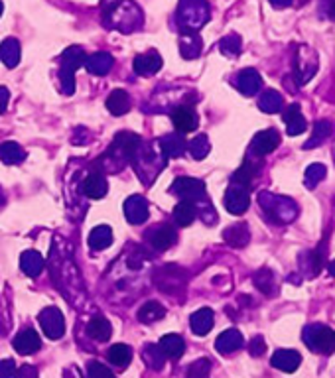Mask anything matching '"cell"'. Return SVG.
<instances>
[{"label": "cell", "mask_w": 335, "mask_h": 378, "mask_svg": "<svg viewBox=\"0 0 335 378\" xmlns=\"http://www.w3.org/2000/svg\"><path fill=\"white\" fill-rule=\"evenodd\" d=\"M259 203L264 217L274 225H288L298 217V205L294 199L284 195H274L270 191H262Z\"/></svg>", "instance_id": "obj_1"}, {"label": "cell", "mask_w": 335, "mask_h": 378, "mask_svg": "<svg viewBox=\"0 0 335 378\" xmlns=\"http://www.w3.org/2000/svg\"><path fill=\"white\" fill-rule=\"evenodd\" d=\"M142 22H144L142 10L132 0H119V4L105 16V24L123 32V34H130V32L138 30Z\"/></svg>", "instance_id": "obj_2"}, {"label": "cell", "mask_w": 335, "mask_h": 378, "mask_svg": "<svg viewBox=\"0 0 335 378\" xmlns=\"http://www.w3.org/2000/svg\"><path fill=\"white\" fill-rule=\"evenodd\" d=\"M209 14H212V10H209L207 0H180L178 22L182 26V30L196 32L207 24Z\"/></svg>", "instance_id": "obj_3"}, {"label": "cell", "mask_w": 335, "mask_h": 378, "mask_svg": "<svg viewBox=\"0 0 335 378\" xmlns=\"http://www.w3.org/2000/svg\"><path fill=\"white\" fill-rule=\"evenodd\" d=\"M306 347L318 354H332L335 351V331L323 323H311L302 331Z\"/></svg>", "instance_id": "obj_4"}, {"label": "cell", "mask_w": 335, "mask_h": 378, "mask_svg": "<svg viewBox=\"0 0 335 378\" xmlns=\"http://www.w3.org/2000/svg\"><path fill=\"white\" fill-rule=\"evenodd\" d=\"M85 51L79 46H71L67 50L63 51L60 62H62V67H60V81H62V89L65 95H74L75 91V71L85 65Z\"/></svg>", "instance_id": "obj_5"}, {"label": "cell", "mask_w": 335, "mask_h": 378, "mask_svg": "<svg viewBox=\"0 0 335 378\" xmlns=\"http://www.w3.org/2000/svg\"><path fill=\"white\" fill-rule=\"evenodd\" d=\"M316 71H318V53L308 46H300L294 53V75L298 85H306L316 75Z\"/></svg>", "instance_id": "obj_6"}, {"label": "cell", "mask_w": 335, "mask_h": 378, "mask_svg": "<svg viewBox=\"0 0 335 378\" xmlns=\"http://www.w3.org/2000/svg\"><path fill=\"white\" fill-rule=\"evenodd\" d=\"M178 197H182V201L198 203L205 199V183L196 177H178L172 186Z\"/></svg>", "instance_id": "obj_7"}, {"label": "cell", "mask_w": 335, "mask_h": 378, "mask_svg": "<svg viewBox=\"0 0 335 378\" xmlns=\"http://www.w3.org/2000/svg\"><path fill=\"white\" fill-rule=\"evenodd\" d=\"M250 205V193L247 186L231 183L225 193V209L231 215H243Z\"/></svg>", "instance_id": "obj_8"}, {"label": "cell", "mask_w": 335, "mask_h": 378, "mask_svg": "<svg viewBox=\"0 0 335 378\" xmlns=\"http://www.w3.org/2000/svg\"><path fill=\"white\" fill-rule=\"evenodd\" d=\"M40 325L50 339H60L65 331V321H63V315L58 307H46L40 314Z\"/></svg>", "instance_id": "obj_9"}, {"label": "cell", "mask_w": 335, "mask_h": 378, "mask_svg": "<svg viewBox=\"0 0 335 378\" xmlns=\"http://www.w3.org/2000/svg\"><path fill=\"white\" fill-rule=\"evenodd\" d=\"M278 146H280V132L274 130V128H268V130L259 132L252 138V142H250V154H255L257 158H262V156L276 150Z\"/></svg>", "instance_id": "obj_10"}, {"label": "cell", "mask_w": 335, "mask_h": 378, "mask_svg": "<svg viewBox=\"0 0 335 378\" xmlns=\"http://www.w3.org/2000/svg\"><path fill=\"white\" fill-rule=\"evenodd\" d=\"M172 123H174L175 130L180 134H186V132H191L199 126V116L198 113L191 109V107H175L172 111Z\"/></svg>", "instance_id": "obj_11"}, {"label": "cell", "mask_w": 335, "mask_h": 378, "mask_svg": "<svg viewBox=\"0 0 335 378\" xmlns=\"http://www.w3.org/2000/svg\"><path fill=\"white\" fill-rule=\"evenodd\" d=\"M124 217L128 223L140 225L148 219V201L142 195H132L124 201Z\"/></svg>", "instance_id": "obj_12"}, {"label": "cell", "mask_w": 335, "mask_h": 378, "mask_svg": "<svg viewBox=\"0 0 335 378\" xmlns=\"http://www.w3.org/2000/svg\"><path fill=\"white\" fill-rule=\"evenodd\" d=\"M237 89L243 93V95H247V97H252V95H257L262 87V79L259 75V71L257 69H252V67H247V69H243L239 75H237L235 81Z\"/></svg>", "instance_id": "obj_13"}, {"label": "cell", "mask_w": 335, "mask_h": 378, "mask_svg": "<svg viewBox=\"0 0 335 378\" xmlns=\"http://www.w3.org/2000/svg\"><path fill=\"white\" fill-rule=\"evenodd\" d=\"M201 48L203 42L198 32H189V30H182L180 34V53L184 60H196L201 55Z\"/></svg>", "instance_id": "obj_14"}, {"label": "cell", "mask_w": 335, "mask_h": 378, "mask_svg": "<svg viewBox=\"0 0 335 378\" xmlns=\"http://www.w3.org/2000/svg\"><path fill=\"white\" fill-rule=\"evenodd\" d=\"M323 268V254L320 249L306 251L300 254V270L304 278H316Z\"/></svg>", "instance_id": "obj_15"}, {"label": "cell", "mask_w": 335, "mask_h": 378, "mask_svg": "<svg viewBox=\"0 0 335 378\" xmlns=\"http://www.w3.org/2000/svg\"><path fill=\"white\" fill-rule=\"evenodd\" d=\"M158 148H160L162 156L166 158H180L187 148L186 138L178 132V134H166L158 140Z\"/></svg>", "instance_id": "obj_16"}, {"label": "cell", "mask_w": 335, "mask_h": 378, "mask_svg": "<svg viewBox=\"0 0 335 378\" xmlns=\"http://www.w3.org/2000/svg\"><path fill=\"white\" fill-rule=\"evenodd\" d=\"M284 123H286V132L290 134V136H298L302 132H306V118H304V114H302V109H300L298 102H294V105H290L288 109L284 111Z\"/></svg>", "instance_id": "obj_17"}, {"label": "cell", "mask_w": 335, "mask_h": 378, "mask_svg": "<svg viewBox=\"0 0 335 378\" xmlns=\"http://www.w3.org/2000/svg\"><path fill=\"white\" fill-rule=\"evenodd\" d=\"M270 363L274 368H278L282 372H294V370H298L300 363H302V354L292 349H280L273 354Z\"/></svg>", "instance_id": "obj_18"}, {"label": "cell", "mask_w": 335, "mask_h": 378, "mask_svg": "<svg viewBox=\"0 0 335 378\" xmlns=\"http://www.w3.org/2000/svg\"><path fill=\"white\" fill-rule=\"evenodd\" d=\"M112 63H114V60H112L111 53H107V51H97V53L89 55L87 60H85V67H87V71L91 75L103 77L111 71Z\"/></svg>", "instance_id": "obj_19"}, {"label": "cell", "mask_w": 335, "mask_h": 378, "mask_svg": "<svg viewBox=\"0 0 335 378\" xmlns=\"http://www.w3.org/2000/svg\"><path fill=\"white\" fill-rule=\"evenodd\" d=\"M14 349L20 354H32L36 353L37 349L42 347V341L37 337V333L34 329H24L14 337Z\"/></svg>", "instance_id": "obj_20"}, {"label": "cell", "mask_w": 335, "mask_h": 378, "mask_svg": "<svg viewBox=\"0 0 335 378\" xmlns=\"http://www.w3.org/2000/svg\"><path fill=\"white\" fill-rule=\"evenodd\" d=\"M140 144H142V140L138 134H132V132H121V134H117V138L112 142V148L117 152H121L123 154V158H135V154L140 148Z\"/></svg>", "instance_id": "obj_21"}, {"label": "cell", "mask_w": 335, "mask_h": 378, "mask_svg": "<svg viewBox=\"0 0 335 378\" xmlns=\"http://www.w3.org/2000/svg\"><path fill=\"white\" fill-rule=\"evenodd\" d=\"M162 57L156 51H146L135 57V71L138 75H154L156 71H160Z\"/></svg>", "instance_id": "obj_22"}, {"label": "cell", "mask_w": 335, "mask_h": 378, "mask_svg": "<svg viewBox=\"0 0 335 378\" xmlns=\"http://www.w3.org/2000/svg\"><path fill=\"white\" fill-rule=\"evenodd\" d=\"M175 231L170 225H162V227H156L152 233H150V242L156 251H168L175 244Z\"/></svg>", "instance_id": "obj_23"}, {"label": "cell", "mask_w": 335, "mask_h": 378, "mask_svg": "<svg viewBox=\"0 0 335 378\" xmlns=\"http://www.w3.org/2000/svg\"><path fill=\"white\" fill-rule=\"evenodd\" d=\"M215 347H217V351L223 354H231L239 351L241 347H243V335L237 331V329H227L223 331L217 341H215Z\"/></svg>", "instance_id": "obj_24"}, {"label": "cell", "mask_w": 335, "mask_h": 378, "mask_svg": "<svg viewBox=\"0 0 335 378\" xmlns=\"http://www.w3.org/2000/svg\"><path fill=\"white\" fill-rule=\"evenodd\" d=\"M335 132V126L332 120H318L313 126V132H311L310 140L304 144V150H310V148H318L320 144H323L327 138H332Z\"/></svg>", "instance_id": "obj_25"}, {"label": "cell", "mask_w": 335, "mask_h": 378, "mask_svg": "<svg viewBox=\"0 0 335 378\" xmlns=\"http://www.w3.org/2000/svg\"><path fill=\"white\" fill-rule=\"evenodd\" d=\"M223 239L227 244H231L233 249H243L247 246L248 239H250V231H248L247 223H237L233 227L225 228Z\"/></svg>", "instance_id": "obj_26"}, {"label": "cell", "mask_w": 335, "mask_h": 378, "mask_svg": "<svg viewBox=\"0 0 335 378\" xmlns=\"http://www.w3.org/2000/svg\"><path fill=\"white\" fill-rule=\"evenodd\" d=\"M83 189H85L87 197H91V199H101V197L107 195L109 183H107V179H105V176L101 172H91L87 179H85V183H83Z\"/></svg>", "instance_id": "obj_27"}, {"label": "cell", "mask_w": 335, "mask_h": 378, "mask_svg": "<svg viewBox=\"0 0 335 378\" xmlns=\"http://www.w3.org/2000/svg\"><path fill=\"white\" fill-rule=\"evenodd\" d=\"M158 349L168 359H180L184 354V351H186V343H184V339L180 335H166L158 343Z\"/></svg>", "instance_id": "obj_28"}, {"label": "cell", "mask_w": 335, "mask_h": 378, "mask_svg": "<svg viewBox=\"0 0 335 378\" xmlns=\"http://www.w3.org/2000/svg\"><path fill=\"white\" fill-rule=\"evenodd\" d=\"M20 266L26 276L37 278L44 270V256L36 251H26L20 258Z\"/></svg>", "instance_id": "obj_29"}, {"label": "cell", "mask_w": 335, "mask_h": 378, "mask_svg": "<svg viewBox=\"0 0 335 378\" xmlns=\"http://www.w3.org/2000/svg\"><path fill=\"white\" fill-rule=\"evenodd\" d=\"M213 312L209 307H201L196 314L191 315L189 323H191V329L196 335H207L213 327Z\"/></svg>", "instance_id": "obj_30"}, {"label": "cell", "mask_w": 335, "mask_h": 378, "mask_svg": "<svg viewBox=\"0 0 335 378\" xmlns=\"http://www.w3.org/2000/svg\"><path fill=\"white\" fill-rule=\"evenodd\" d=\"M0 60L6 67H16L20 63V42L14 38H6L0 44Z\"/></svg>", "instance_id": "obj_31"}, {"label": "cell", "mask_w": 335, "mask_h": 378, "mask_svg": "<svg viewBox=\"0 0 335 378\" xmlns=\"http://www.w3.org/2000/svg\"><path fill=\"white\" fill-rule=\"evenodd\" d=\"M107 109L114 116H123L124 113H128V109H130V97H128V93L123 91V89H114L111 95L107 97Z\"/></svg>", "instance_id": "obj_32"}, {"label": "cell", "mask_w": 335, "mask_h": 378, "mask_svg": "<svg viewBox=\"0 0 335 378\" xmlns=\"http://www.w3.org/2000/svg\"><path fill=\"white\" fill-rule=\"evenodd\" d=\"M198 217V205L191 201H182L175 205L174 223L178 227H189Z\"/></svg>", "instance_id": "obj_33"}, {"label": "cell", "mask_w": 335, "mask_h": 378, "mask_svg": "<svg viewBox=\"0 0 335 378\" xmlns=\"http://www.w3.org/2000/svg\"><path fill=\"white\" fill-rule=\"evenodd\" d=\"M111 244H112L111 227L99 225V227H95L91 231V235H89V246H91L93 251H105V249H109Z\"/></svg>", "instance_id": "obj_34"}, {"label": "cell", "mask_w": 335, "mask_h": 378, "mask_svg": "<svg viewBox=\"0 0 335 378\" xmlns=\"http://www.w3.org/2000/svg\"><path fill=\"white\" fill-rule=\"evenodd\" d=\"M0 160L8 165L22 164L26 160L24 148H22L18 142H4V144L0 146Z\"/></svg>", "instance_id": "obj_35"}, {"label": "cell", "mask_w": 335, "mask_h": 378, "mask_svg": "<svg viewBox=\"0 0 335 378\" xmlns=\"http://www.w3.org/2000/svg\"><path fill=\"white\" fill-rule=\"evenodd\" d=\"M282 105H284L282 95H280L278 91H274V89L264 91V93L261 95V99H259V109H261L262 113H266V114L278 113V111L282 109Z\"/></svg>", "instance_id": "obj_36"}, {"label": "cell", "mask_w": 335, "mask_h": 378, "mask_svg": "<svg viewBox=\"0 0 335 378\" xmlns=\"http://www.w3.org/2000/svg\"><path fill=\"white\" fill-rule=\"evenodd\" d=\"M87 333L89 337H93V339L109 341V337H111L112 333L111 323H109L103 315H95V317L87 323Z\"/></svg>", "instance_id": "obj_37"}, {"label": "cell", "mask_w": 335, "mask_h": 378, "mask_svg": "<svg viewBox=\"0 0 335 378\" xmlns=\"http://www.w3.org/2000/svg\"><path fill=\"white\" fill-rule=\"evenodd\" d=\"M166 315V307L158 302H146L140 309H138V319L142 323H154Z\"/></svg>", "instance_id": "obj_38"}, {"label": "cell", "mask_w": 335, "mask_h": 378, "mask_svg": "<svg viewBox=\"0 0 335 378\" xmlns=\"http://www.w3.org/2000/svg\"><path fill=\"white\" fill-rule=\"evenodd\" d=\"M209 150H212V144L205 134H199L191 142H187V152L194 160H203L209 154Z\"/></svg>", "instance_id": "obj_39"}, {"label": "cell", "mask_w": 335, "mask_h": 378, "mask_svg": "<svg viewBox=\"0 0 335 378\" xmlns=\"http://www.w3.org/2000/svg\"><path fill=\"white\" fill-rule=\"evenodd\" d=\"M107 359L111 361L112 365L126 366L128 363H130V359H132V351H130V347H128V345L119 343V345H112L111 349H109Z\"/></svg>", "instance_id": "obj_40"}, {"label": "cell", "mask_w": 335, "mask_h": 378, "mask_svg": "<svg viewBox=\"0 0 335 378\" xmlns=\"http://www.w3.org/2000/svg\"><path fill=\"white\" fill-rule=\"evenodd\" d=\"M257 172H259V165H255L250 160H247L245 164L241 165L239 170H237L233 177H231V183H239V186H250V181H252V177L257 176Z\"/></svg>", "instance_id": "obj_41"}, {"label": "cell", "mask_w": 335, "mask_h": 378, "mask_svg": "<svg viewBox=\"0 0 335 378\" xmlns=\"http://www.w3.org/2000/svg\"><path fill=\"white\" fill-rule=\"evenodd\" d=\"M252 282H255V286H257L262 294H266V296H270L274 291V274L268 268H261V270L252 276Z\"/></svg>", "instance_id": "obj_42"}, {"label": "cell", "mask_w": 335, "mask_h": 378, "mask_svg": "<svg viewBox=\"0 0 335 378\" xmlns=\"http://www.w3.org/2000/svg\"><path fill=\"white\" fill-rule=\"evenodd\" d=\"M325 174H327V170H325V165L323 164H311L308 165V170H306V176H304V183H306V188H318L320 186V181L325 179Z\"/></svg>", "instance_id": "obj_43"}, {"label": "cell", "mask_w": 335, "mask_h": 378, "mask_svg": "<svg viewBox=\"0 0 335 378\" xmlns=\"http://www.w3.org/2000/svg\"><path fill=\"white\" fill-rule=\"evenodd\" d=\"M219 50L225 55H229V57H235L241 53V36L239 34H229V36H225L221 39V44H219Z\"/></svg>", "instance_id": "obj_44"}, {"label": "cell", "mask_w": 335, "mask_h": 378, "mask_svg": "<svg viewBox=\"0 0 335 378\" xmlns=\"http://www.w3.org/2000/svg\"><path fill=\"white\" fill-rule=\"evenodd\" d=\"M209 370H212V361L209 359H199L198 363L189 366L187 378H207Z\"/></svg>", "instance_id": "obj_45"}, {"label": "cell", "mask_w": 335, "mask_h": 378, "mask_svg": "<svg viewBox=\"0 0 335 378\" xmlns=\"http://www.w3.org/2000/svg\"><path fill=\"white\" fill-rule=\"evenodd\" d=\"M142 359H146L152 368H162L164 365V354L160 353L158 345H146V349L142 351Z\"/></svg>", "instance_id": "obj_46"}, {"label": "cell", "mask_w": 335, "mask_h": 378, "mask_svg": "<svg viewBox=\"0 0 335 378\" xmlns=\"http://www.w3.org/2000/svg\"><path fill=\"white\" fill-rule=\"evenodd\" d=\"M89 378H114L111 370L107 368L105 365H101V363H91L87 368Z\"/></svg>", "instance_id": "obj_47"}, {"label": "cell", "mask_w": 335, "mask_h": 378, "mask_svg": "<svg viewBox=\"0 0 335 378\" xmlns=\"http://www.w3.org/2000/svg\"><path fill=\"white\" fill-rule=\"evenodd\" d=\"M0 378H16V365L10 359L0 361Z\"/></svg>", "instance_id": "obj_48"}, {"label": "cell", "mask_w": 335, "mask_h": 378, "mask_svg": "<svg viewBox=\"0 0 335 378\" xmlns=\"http://www.w3.org/2000/svg\"><path fill=\"white\" fill-rule=\"evenodd\" d=\"M248 351H250L252 357H261L266 351V343H264L262 337H255V339L250 341V345H248Z\"/></svg>", "instance_id": "obj_49"}, {"label": "cell", "mask_w": 335, "mask_h": 378, "mask_svg": "<svg viewBox=\"0 0 335 378\" xmlns=\"http://www.w3.org/2000/svg\"><path fill=\"white\" fill-rule=\"evenodd\" d=\"M16 375H18V378H37V370L34 366L24 365L20 370H16Z\"/></svg>", "instance_id": "obj_50"}, {"label": "cell", "mask_w": 335, "mask_h": 378, "mask_svg": "<svg viewBox=\"0 0 335 378\" xmlns=\"http://www.w3.org/2000/svg\"><path fill=\"white\" fill-rule=\"evenodd\" d=\"M8 101H10V93L6 87H0V114L6 111L8 107Z\"/></svg>", "instance_id": "obj_51"}, {"label": "cell", "mask_w": 335, "mask_h": 378, "mask_svg": "<svg viewBox=\"0 0 335 378\" xmlns=\"http://www.w3.org/2000/svg\"><path fill=\"white\" fill-rule=\"evenodd\" d=\"M117 4H119V0H103V2H101V10H103V16H107V14L111 12Z\"/></svg>", "instance_id": "obj_52"}, {"label": "cell", "mask_w": 335, "mask_h": 378, "mask_svg": "<svg viewBox=\"0 0 335 378\" xmlns=\"http://www.w3.org/2000/svg\"><path fill=\"white\" fill-rule=\"evenodd\" d=\"M270 4H273L274 8H286V6L292 4V0H270Z\"/></svg>", "instance_id": "obj_53"}, {"label": "cell", "mask_w": 335, "mask_h": 378, "mask_svg": "<svg viewBox=\"0 0 335 378\" xmlns=\"http://www.w3.org/2000/svg\"><path fill=\"white\" fill-rule=\"evenodd\" d=\"M329 14L332 18H335V0H329Z\"/></svg>", "instance_id": "obj_54"}, {"label": "cell", "mask_w": 335, "mask_h": 378, "mask_svg": "<svg viewBox=\"0 0 335 378\" xmlns=\"http://www.w3.org/2000/svg\"><path fill=\"white\" fill-rule=\"evenodd\" d=\"M329 274H332V276H335V260H332V262H329Z\"/></svg>", "instance_id": "obj_55"}, {"label": "cell", "mask_w": 335, "mask_h": 378, "mask_svg": "<svg viewBox=\"0 0 335 378\" xmlns=\"http://www.w3.org/2000/svg\"><path fill=\"white\" fill-rule=\"evenodd\" d=\"M0 203H4V193H2V189H0Z\"/></svg>", "instance_id": "obj_56"}, {"label": "cell", "mask_w": 335, "mask_h": 378, "mask_svg": "<svg viewBox=\"0 0 335 378\" xmlns=\"http://www.w3.org/2000/svg\"><path fill=\"white\" fill-rule=\"evenodd\" d=\"M2 10H4V6H2V0H0V16H2Z\"/></svg>", "instance_id": "obj_57"}]
</instances>
